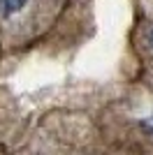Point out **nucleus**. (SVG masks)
Instances as JSON below:
<instances>
[{
	"label": "nucleus",
	"mask_w": 153,
	"mask_h": 155,
	"mask_svg": "<svg viewBox=\"0 0 153 155\" xmlns=\"http://www.w3.org/2000/svg\"><path fill=\"white\" fill-rule=\"evenodd\" d=\"M25 5H28V0H0V9H2V16H12V14H19Z\"/></svg>",
	"instance_id": "obj_1"
},
{
	"label": "nucleus",
	"mask_w": 153,
	"mask_h": 155,
	"mask_svg": "<svg viewBox=\"0 0 153 155\" xmlns=\"http://www.w3.org/2000/svg\"><path fill=\"white\" fill-rule=\"evenodd\" d=\"M141 127L146 130L148 134H153V114H151L148 118H144V120H141Z\"/></svg>",
	"instance_id": "obj_2"
},
{
	"label": "nucleus",
	"mask_w": 153,
	"mask_h": 155,
	"mask_svg": "<svg viewBox=\"0 0 153 155\" xmlns=\"http://www.w3.org/2000/svg\"><path fill=\"white\" fill-rule=\"evenodd\" d=\"M148 46H151V49H153V30L148 32Z\"/></svg>",
	"instance_id": "obj_3"
}]
</instances>
